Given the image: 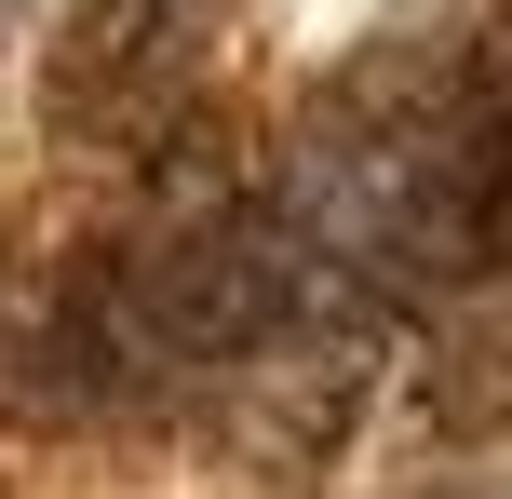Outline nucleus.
<instances>
[{
  "mask_svg": "<svg viewBox=\"0 0 512 499\" xmlns=\"http://www.w3.org/2000/svg\"><path fill=\"white\" fill-rule=\"evenodd\" d=\"M189 41H203V0H68L41 41V135L81 162H135L189 108Z\"/></svg>",
  "mask_w": 512,
  "mask_h": 499,
  "instance_id": "obj_1",
  "label": "nucleus"
}]
</instances>
